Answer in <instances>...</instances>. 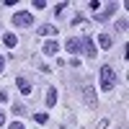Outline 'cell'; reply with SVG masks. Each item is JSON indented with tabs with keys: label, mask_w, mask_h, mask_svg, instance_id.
<instances>
[{
	"label": "cell",
	"mask_w": 129,
	"mask_h": 129,
	"mask_svg": "<svg viewBox=\"0 0 129 129\" xmlns=\"http://www.w3.org/2000/svg\"><path fill=\"white\" fill-rule=\"evenodd\" d=\"M114 85H116V72H114V67L103 64L101 67V90L109 93V90H114Z\"/></svg>",
	"instance_id": "6da1fadb"
},
{
	"label": "cell",
	"mask_w": 129,
	"mask_h": 129,
	"mask_svg": "<svg viewBox=\"0 0 129 129\" xmlns=\"http://www.w3.org/2000/svg\"><path fill=\"white\" fill-rule=\"evenodd\" d=\"M16 85H18V90L23 93V95H28V93H31V83H28L26 78H16Z\"/></svg>",
	"instance_id": "8992f818"
},
{
	"label": "cell",
	"mask_w": 129,
	"mask_h": 129,
	"mask_svg": "<svg viewBox=\"0 0 129 129\" xmlns=\"http://www.w3.org/2000/svg\"><path fill=\"white\" fill-rule=\"evenodd\" d=\"M3 64H5V59H3V57H0V72H3Z\"/></svg>",
	"instance_id": "d6986e66"
},
{
	"label": "cell",
	"mask_w": 129,
	"mask_h": 129,
	"mask_svg": "<svg viewBox=\"0 0 129 129\" xmlns=\"http://www.w3.org/2000/svg\"><path fill=\"white\" fill-rule=\"evenodd\" d=\"M57 103V88H49L47 90V106H54Z\"/></svg>",
	"instance_id": "30bf717a"
},
{
	"label": "cell",
	"mask_w": 129,
	"mask_h": 129,
	"mask_svg": "<svg viewBox=\"0 0 129 129\" xmlns=\"http://www.w3.org/2000/svg\"><path fill=\"white\" fill-rule=\"evenodd\" d=\"M98 44H101V49H111V36L109 34H101L98 36Z\"/></svg>",
	"instance_id": "9c48e42d"
},
{
	"label": "cell",
	"mask_w": 129,
	"mask_h": 129,
	"mask_svg": "<svg viewBox=\"0 0 129 129\" xmlns=\"http://www.w3.org/2000/svg\"><path fill=\"white\" fill-rule=\"evenodd\" d=\"M64 47H67V52H72V54L83 52V49H80V39H67V44H64Z\"/></svg>",
	"instance_id": "52a82bcc"
},
{
	"label": "cell",
	"mask_w": 129,
	"mask_h": 129,
	"mask_svg": "<svg viewBox=\"0 0 129 129\" xmlns=\"http://www.w3.org/2000/svg\"><path fill=\"white\" fill-rule=\"evenodd\" d=\"M64 5H67V3H57V5H54V13H62V10H64Z\"/></svg>",
	"instance_id": "9a60e30c"
},
{
	"label": "cell",
	"mask_w": 129,
	"mask_h": 129,
	"mask_svg": "<svg viewBox=\"0 0 129 129\" xmlns=\"http://www.w3.org/2000/svg\"><path fill=\"white\" fill-rule=\"evenodd\" d=\"M3 124H5V114L0 111V126H3Z\"/></svg>",
	"instance_id": "e0dca14e"
},
{
	"label": "cell",
	"mask_w": 129,
	"mask_h": 129,
	"mask_svg": "<svg viewBox=\"0 0 129 129\" xmlns=\"http://www.w3.org/2000/svg\"><path fill=\"white\" fill-rule=\"evenodd\" d=\"M3 44H5V47H16V44H18L16 34H5V36H3Z\"/></svg>",
	"instance_id": "8fae6325"
},
{
	"label": "cell",
	"mask_w": 129,
	"mask_h": 129,
	"mask_svg": "<svg viewBox=\"0 0 129 129\" xmlns=\"http://www.w3.org/2000/svg\"><path fill=\"white\" fill-rule=\"evenodd\" d=\"M114 10H116V3H109L103 13H95V18H98V21H109V18L114 16Z\"/></svg>",
	"instance_id": "5b68a950"
},
{
	"label": "cell",
	"mask_w": 129,
	"mask_h": 129,
	"mask_svg": "<svg viewBox=\"0 0 129 129\" xmlns=\"http://www.w3.org/2000/svg\"><path fill=\"white\" fill-rule=\"evenodd\" d=\"M10 21H13V26H31L34 23V16H31L28 10H16Z\"/></svg>",
	"instance_id": "7a4b0ae2"
},
{
	"label": "cell",
	"mask_w": 129,
	"mask_h": 129,
	"mask_svg": "<svg viewBox=\"0 0 129 129\" xmlns=\"http://www.w3.org/2000/svg\"><path fill=\"white\" fill-rule=\"evenodd\" d=\"M39 34H41V36H54V34H57V28H54V26H49V23H44V26H39Z\"/></svg>",
	"instance_id": "ba28073f"
},
{
	"label": "cell",
	"mask_w": 129,
	"mask_h": 129,
	"mask_svg": "<svg viewBox=\"0 0 129 129\" xmlns=\"http://www.w3.org/2000/svg\"><path fill=\"white\" fill-rule=\"evenodd\" d=\"M13 114H23V106H21V103H13Z\"/></svg>",
	"instance_id": "5bb4252c"
},
{
	"label": "cell",
	"mask_w": 129,
	"mask_h": 129,
	"mask_svg": "<svg viewBox=\"0 0 129 129\" xmlns=\"http://www.w3.org/2000/svg\"><path fill=\"white\" fill-rule=\"evenodd\" d=\"M10 129H26V126L21 124V121H13V124H10Z\"/></svg>",
	"instance_id": "2e32d148"
},
{
	"label": "cell",
	"mask_w": 129,
	"mask_h": 129,
	"mask_svg": "<svg viewBox=\"0 0 129 129\" xmlns=\"http://www.w3.org/2000/svg\"><path fill=\"white\" fill-rule=\"evenodd\" d=\"M80 49H83L88 57H95V54H98V52H95V44H93V39H90V36H83V39H80Z\"/></svg>",
	"instance_id": "3957f363"
},
{
	"label": "cell",
	"mask_w": 129,
	"mask_h": 129,
	"mask_svg": "<svg viewBox=\"0 0 129 129\" xmlns=\"http://www.w3.org/2000/svg\"><path fill=\"white\" fill-rule=\"evenodd\" d=\"M0 101H8V93H3V90H0Z\"/></svg>",
	"instance_id": "ac0fdd59"
},
{
	"label": "cell",
	"mask_w": 129,
	"mask_h": 129,
	"mask_svg": "<svg viewBox=\"0 0 129 129\" xmlns=\"http://www.w3.org/2000/svg\"><path fill=\"white\" fill-rule=\"evenodd\" d=\"M93 93H95V90H93V88H90V85H88V88H85V101H88L90 106L95 103V95H93Z\"/></svg>",
	"instance_id": "7c38bea8"
},
{
	"label": "cell",
	"mask_w": 129,
	"mask_h": 129,
	"mask_svg": "<svg viewBox=\"0 0 129 129\" xmlns=\"http://www.w3.org/2000/svg\"><path fill=\"white\" fill-rule=\"evenodd\" d=\"M41 52H44V54H47V57H54V54H57V52H59V44H57V41H54V39H49V41H47V44H44V47H41Z\"/></svg>",
	"instance_id": "277c9868"
},
{
	"label": "cell",
	"mask_w": 129,
	"mask_h": 129,
	"mask_svg": "<svg viewBox=\"0 0 129 129\" xmlns=\"http://www.w3.org/2000/svg\"><path fill=\"white\" fill-rule=\"evenodd\" d=\"M34 119H36L39 124H47V119H49V116H47V114H34Z\"/></svg>",
	"instance_id": "4fadbf2b"
}]
</instances>
